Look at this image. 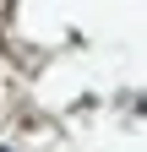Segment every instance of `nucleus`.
<instances>
[{"label":"nucleus","mask_w":147,"mask_h":152,"mask_svg":"<svg viewBox=\"0 0 147 152\" xmlns=\"http://www.w3.org/2000/svg\"><path fill=\"white\" fill-rule=\"evenodd\" d=\"M0 152H11V147H0Z\"/></svg>","instance_id":"obj_1"}]
</instances>
